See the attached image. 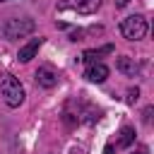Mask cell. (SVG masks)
I'll use <instances>...</instances> for the list:
<instances>
[{
	"label": "cell",
	"mask_w": 154,
	"mask_h": 154,
	"mask_svg": "<svg viewBox=\"0 0 154 154\" xmlns=\"http://www.w3.org/2000/svg\"><path fill=\"white\" fill-rule=\"evenodd\" d=\"M0 94H2V101L10 106V108H17L22 101H24V87L22 82L14 77V75H5L2 82H0Z\"/></svg>",
	"instance_id": "6da1fadb"
},
{
	"label": "cell",
	"mask_w": 154,
	"mask_h": 154,
	"mask_svg": "<svg viewBox=\"0 0 154 154\" xmlns=\"http://www.w3.org/2000/svg\"><path fill=\"white\" fill-rule=\"evenodd\" d=\"M0 2H7V0H0Z\"/></svg>",
	"instance_id": "9a60e30c"
},
{
	"label": "cell",
	"mask_w": 154,
	"mask_h": 154,
	"mask_svg": "<svg viewBox=\"0 0 154 154\" xmlns=\"http://www.w3.org/2000/svg\"><path fill=\"white\" fill-rule=\"evenodd\" d=\"M34 29H36L34 19L22 17V19H7V22L0 26V34H2L7 41H14V38H24V36H29Z\"/></svg>",
	"instance_id": "7a4b0ae2"
},
{
	"label": "cell",
	"mask_w": 154,
	"mask_h": 154,
	"mask_svg": "<svg viewBox=\"0 0 154 154\" xmlns=\"http://www.w3.org/2000/svg\"><path fill=\"white\" fill-rule=\"evenodd\" d=\"M36 82H38V87H43V89H53V87L58 84V72H55L53 67H48V65H41V67L36 70Z\"/></svg>",
	"instance_id": "5b68a950"
},
{
	"label": "cell",
	"mask_w": 154,
	"mask_h": 154,
	"mask_svg": "<svg viewBox=\"0 0 154 154\" xmlns=\"http://www.w3.org/2000/svg\"><path fill=\"white\" fill-rule=\"evenodd\" d=\"M137 96H140V89H137V87H135V89H130V91H128V103H135V101H137Z\"/></svg>",
	"instance_id": "8fae6325"
},
{
	"label": "cell",
	"mask_w": 154,
	"mask_h": 154,
	"mask_svg": "<svg viewBox=\"0 0 154 154\" xmlns=\"http://www.w3.org/2000/svg\"><path fill=\"white\" fill-rule=\"evenodd\" d=\"M101 7V0H58V10H72L77 14H94Z\"/></svg>",
	"instance_id": "277c9868"
},
{
	"label": "cell",
	"mask_w": 154,
	"mask_h": 154,
	"mask_svg": "<svg viewBox=\"0 0 154 154\" xmlns=\"http://www.w3.org/2000/svg\"><path fill=\"white\" fill-rule=\"evenodd\" d=\"M149 120H152V108H147V111H144V123H149Z\"/></svg>",
	"instance_id": "4fadbf2b"
},
{
	"label": "cell",
	"mask_w": 154,
	"mask_h": 154,
	"mask_svg": "<svg viewBox=\"0 0 154 154\" xmlns=\"http://www.w3.org/2000/svg\"><path fill=\"white\" fill-rule=\"evenodd\" d=\"M84 77H87L89 82L101 84V82H106V77H108V67H106L103 63H89L87 70H84Z\"/></svg>",
	"instance_id": "8992f818"
},
{
	"label": "cell",
	"mask_w": 154,
	"mask_h": 154,
	"mask_svg": "<svg viewBox=\"0 0 154 154\" xmlns=\"http://www.w3.org/2000/svg\"><path fill=\"white\" fill-rule=\"evenodd\" d=\"M135 142V130L130 128V125H125V128H120V137H118V147H130Z\"/></svg>",
	"instance_id": "30bf717a"
},
{
	"label": "cell",
	"mask_w": 154,
	"mask_h": 154,
	"mask_svg": "<svg viewBox=\"0 0 154 154\" xmlns=\"http://www.w3.org/2000/svg\"><path fill=\"white\" fill-rule=\"evenodd\" d=\"M41 43H43V38H31L26 46H22V48H19V53H17V60H19V63H29V60H31V58L38 53Z\"/></svg>",
	"instance_id": "52a82bcc"
},
{
	"label": "cell",
	"mask_w": 154,
	"mask_h": 154,
	"mask_svg": "<svg viewBox=\"0 0 154 154\" xmlns=\"http://www.w3.org/2000/svg\"><path fill=\"white\" fill-rule=\"evenodd\" d=\"M120 34L128 41H140L147 36V19L142 14H130L120 22Z\"/></svg>",
	"instance_id": "3957f363"
},
{
	"label": "cell",
	"mask_w": 154,
	"mask_h": 154,
	"mask_svg": "<svg viewBox=\"0 0 154 154\" xmlns=\"http://www.w3.org/2000/svg\"><path fill=\"white\" fill-rule=\"evenodd\" d=\"M116 67L123 72V75H128V77H135L137 75V63H135V58H130V55H120L118 58V63H116Z\"/></svg>",
	"instance_id": "ba28073f"
},
{
	"label": "cell",
	"mask_w": 154,
	"mask_h": 154,
	"mask_svg": "<svg viewBox=\"0 0 154 154\" xmlns=\"http://www.w3.org/2000/svg\"><path fill=\"white\" fill-rule=\"evenodd\" d=\"M106 53H113V46H111V43H106V46H101V48H89V51H84V53H82V60H84V63H99V58L106 55Z\"/></svg>",
	"instance_id": "9c48e42d"
},
{
	"label": "cell",
	"mask_w": 154,
	"mask_h": 154,
	"mask_svg": "<svg viewBox=\"0 0 154 154\" xmlns=\"http://www.w3.org/2000/svg\"><path fill=\"white\" fill-rule=\"evenodd\" d=\"M103 154H116V149H113V144H106V147H103Z\"/></svg>",
	"instance_id": "7c38bea8"
},
{
	"label": "cell",
	"mask_w": 154,
	"mask_h": 154,
	"mask_svg": "<svg viewBox=\"0 0 154 154\" xmlns=\"http://www.w3.org/2000/svg\"><path fill=\"white\" fill-rule=\"evenodd\" d=\"M135 154H147V149H144V147H142V149H137V152H135Z\"/></svg>",
	"instance_id": "5bb4252c"
}]
</instances>
